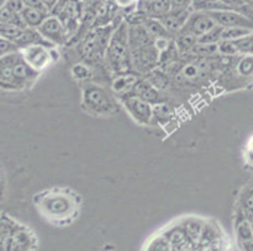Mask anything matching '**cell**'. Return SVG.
I'll return each instance as SVG.
<instances>
[{"label": "cell", "instance_id": "obj_1", "mask_svg": "<svg viewBox=\"0 0 253 251\" xmlns=\"http://www.w3.org/2000/svg\"><path fill=\"white\" fill-rule=\"evenodd\" d=\"M39 73L25 63L19 50L0 58V88L20 91L34 84Z\"/></svg>", "mask_w": 253, "mask_h": 251}, {"label": "cell", "instance_id": "obj_2", "mask_svg": "<svg viewBox=\"0 0 253 251\" xmlns=\"http://www.w3.org/2000/svg\"><path fill=\"white\" fill-rule=\"evenodd\" d=\"M103 59L114 77L132 73L131 52L128 47V25L125 20L115 28Z\"/></svg>", "mask_w": 253, "mask_h": 251}, {"label": "cell", "instance_id": "obj_3", "mask_svg": "<svg viewBox=\"0 0 253 251\" xmlns=\"http://www.w3.org/2000/svg\"><path fill=\"white\" fill-rule=\"evenodd\" d=\"M36 238L8 215H0V251H31Z\"/></svg>", "mask_w": 253, "mask_h": 251}, {"label": "cell", "instance_id": "obj_4", "mask_svg": "<svg viewBox=\"0 0 253 251\" xmlns=\"http://www.w3.org/2000/svg\"><path fill=\"white\" fill-rule=\"evenodd\" d=\"M82 105L89 113L96 116H110L115 113L119 107L112 92L110 93L96 83H86L82 87Z\"/></svg>", "mask_w": 253, "mask_h": 251}, {"label": "cell", "instance_id": "obj_5", "mask_svg": "<svg viewBox=\"0 0 253 251\" xmlns=\"http://www.w3.org/2000/svg\"><path fill=\"white\" fill-rule=\"evenodd\" d=\"M119 24H109L106 27L93 28L92 31H89L82 43H80V53L82 58L88 63L102 61L105 58L106 49L109 47L112 33Z\"/></svg>", "mask_w": 253, "mask_h": 251}, {"label": "cell", "instance_id": "obj_6", "mask_svg": "<svg viewBox=\"0 0 253 251\" xmlns=\"http://www.w3.org/2000/svg\"><path fill=\"white\" fill-rule=\"evenodd\" d=\"M39 207L43 215L50 220H66L75 215L77 202L67 193L49 192L47 196L41 197Z\"/></svg>", "mask_w": 253, "mask_h": 251}, {"label": "cell", "instance_id": "obj_7", "mask_svg": "<svg viewBox=\"0 0 253 251\" xmlns=\"http://www.w3.org/2000/svg\"><path fill=\"white\" fill-rule=\"evenodd\" d=\"M159 58H160V53L154 44L131 50L132 73L136 75H146L151 71L158 68Z\"/></svg>", "mask_w": 253, "mask_h": 251}, {"label": "cell", "instance_id": "obj_8", "mask_svg": "<svg viewBox=\"0 0 253 251\" xmlns=\"http://www.w3.org/2000/svg\"><path fill=\"white\" fill-rule=\"evenodd\" d=\"M37 31L54 47H61V45H66L70 43V36H68L63 23L53 15H49Z\"/></svg>", "mask_w": 253, "mask_h": 251}, {"label": "cell", "instance_id": "obj_9", "mask_svg": "<svg viewBox=\"0 0 253 251\" xmlns=\"http://www.w3.org/2000/svg\"><path fill=\"white\" fill-rule=\"evenodd\" d=\"M121 103H123L124 108L127 110V113L130 114L131 118L135 119L139 124H150L154 118L153 114V106L150 103L145 102V101L140 100L137 97L127 96L120 98Z\"/></svg>", "mask_w": 253, "mask_h": 251}, {"label": "cell", "instance_id": "obj_10", "mask_svg": "<svg viewBox=\"0 0 253 251\" xmlns=\"http://www.w3.org/2000/svg\"><path fill=\"white\" fill-rule=\"evenodd\" d=\"M52 50L43 45H32V47L23 48L19 52L25 63L37 73H41L53 62Z\"/></svg>", "mask_w": 253, "mask_h": 251}, {"label": "cell", "instance_id": "obj_11", "mask_svg": "<svg viewBox=\"0 0 253 251\" xmlns=\"http://www.w3.org/2000/svg\"><path fill=\"white\" fill-rule=\"evenodd\" d=\"M207 13V11H206ZM208 15L215 25L224 28H245L253 31V20L248 19L243 14L234 10H215L208 11Z\"/></svg>", "mask_w": 253, "mask_h": 251}, {"label": "cell", "instance_id": "obj_12", "mask_svg": "<svg viewBox=\"0 0 253 251\" xmlns=\"http://www.w3.org/2000/svg\"><path fill=\"white\" fill-rule=\"evenodd\" d=\"M213 27H215V24L208 15V13L193 10V13L186 19L185 24H184V27L181 28V31L179 33L190 34V36H195L198 39L206 33H208Z\"/></svg>", "mask_w": 253, "mask_h": 251}, {"label": "cell", "instance_id": "obj_13", "mask_svg": "<svg viewBox=\"0 0 253 251\" xmlns=\"http://www.w3.org/2000/svg\"><path fill=\"white\" fill-rule=\"evenodd\" d=\"M24 5L25 8L20 14V17L25 27L29 29H38L50 15L45 1H24Z\"/></svg>", "mask_w": 253, "mask_h": 251}, {"label": "cell", "instance_id": "obj_14", "mask_svg": "<svg viewBox=\"0 0 253 251\" xmlns=\"http://www.w3.org/2000/svg\"><path fill=\"white\" fill-rule=\"evenodd\" d=\"M171 10V1H137L136 11L148 19L160 20Z\"/></svg>", "mask_w": 253, "mask_h": 251}, {"label": "cell", "instance_id": "obj_15", "mask_svg": "<svg viewBox=\"0 0 253 251\" xmlns=\"http://www.w3.org/2000/svg\"><path fill=\"white\" fill-rule=\"evenodd\" d=\"M127 96L137 97V98L150 103V105H156V103L160 102V92L154 88L145 78L137 79V82L135 83V86L132 87Z\"/></svg>", "mask_w": 253, "mask_h": 251}, {"label": "cell", "instance_id": "obj_16", "mask_svg": "<svg viewBox=\"0 0 253 251\" xmlns=\"http://www.w3.org/2000/svg\"><path fill=\"white\" fill-rule=\"evenodd\" d=\"M15 45L18 50L23 49V48H27V47H32V45H43V47H47L49 49H54V45L50 44L49 41L45 40L41 33H39L37 29H24L22 32V34L19 36V38L13 43Z\"/></svg>", "mask_w": 253, "mask_h": 251}, {"label": "cell", "instance_id": "obj_17", "mask_svg": "<svg viewBox=\"0 0 253 251\" xmlns=\"http://www.w3.org/2000/svg\"><path fill=\"white\" fill-rule=\"evenodd\" d=\"M155 39L148 33L142 25H128V47L131 50L154 44Z\"/></svg>", "mask_w": 253, "mask_h": 251}, {"label": "cell", "instance_id": "obj_18", "mask_svg": "<svg viewBox=\"0 0 253 251\" xmlns=\"http://www.w3.org/2000/svg\"><path fill=\"white\" fill-rule=\"evenodd\" d=\"M139 75L134 74V73H127V74L115 75L111 80V91L114 96L123 97L127 96L132 87L135 86V83L139 79Z\"/></svg>", "mask_w": 253, "mask_h": 251}, {"label": "cell", "instance_id": "obj_19", "mask_svg": "<svg viewBox=\"0 0 253 251\" xmlns=\"http://www.w3.org/2000/svg\"><path fill=\"white\" fill-rule=\"evenodd\" d=\"M174 44H175L176 49H178L180 58L183 55H190V52L194 48V45L198 43V39L195 36H190V34L178 33L175 39H174Z\"/></svg>", "mask_w": 253, "mask_h": 251}, {"label": "cell", "instance_id": "obj_20", "mask_svg": "<svg viewBox=\"0 0 253 251\" xmlns=\"http://www.w3.org/2000/svg\"><path fill=\"white\" fill-rule=\"evenodd\" d=\"M142 27L148 31V33L154 39H171V36L168 33V31L162 24V22L158 19H146L142 23Z\"/></svg>", "mask_w": 253, "mask_h": 251}, {"label": "cell", "instance_id": "obj_21", "mask_svg": "<svg viewBox=\"0 0 253 251\" xmlns=\"http://www.w3.org/2000/svg\"><path fill=\"white\" fill-rule=\"evenodd\" d=\"M144 78L150 83L151 86L155 89L160 91V89H165L168 86H169L170 78L164 71L162 69L155 68L154 71H151L150 73H148L146 75H144Z\"/></svg>", "mask_w": 253, "mask_h": 251}, {"label": "cell", "instance_id": "obj_22", "mask_svg": "<svg viewBox=\"0 0 253 251\" xmlns=\"http://www.w3.org/2000/svg\"><path fill=\"white\" fill-rule=\"evenodd\" d=\"M184 234H185L186 239H189L190 241H198L202 236V231H203V224H201L197 220H189L184 225L183 229Z\"/></svg>", "mask_w": 253, "mask_h": 251}, {"label": "cell", "instance_id": "obj_23", "mask_svg": "<svg viewBox=\"0 0 253 251\" xmlns=\"http://www.w3.org/2000/svg\"><path fill=\"white\" fill-rule=\"evenodd\" d=\"M218 53L217 44H203V43H197L194 48L190 52V55H194L195 58L199 59H206L208 57L214 55Z\"/></svg>", "mask_w": 253, "mask_h": 251}, {"label": "cell", "instance_id": "obj_24", "mask_svg": "<svg viewBox=\"0 0 253 251\" xmlns=\"http://www.w3.org/2000/svg\"><path fill=\"white\" fill-rule=\"evenodd\" d=\"M253 31L245 29V28H224L222 32V40H238L241 38L252 34Z\"/></svg>", "mask_w": 253, "mask_h": 251}, {"label": "cell", "instance_id": "obj_25", "mask_svg": "<svg viewBox=\"0 0 253 251\" xmlns=\"http://www.w3.org/2000/svg\"><path fill=\"white\" fill-rule=\"evenodd\" d=\"M222 32L223 28L219 25H215L204 36L198 38V43H203V44H218L222 40Z\"/></svg>", "mask_w": 253, "mask_h": 251}, {"label": "cell", "instance_id": "obj_26", "mask_svg": "<svg viewBox=\"0 0 253 251\" xmlns=\"http://www.w3.org/2000/svg\"><path fill=\"white\" fill-rule=\"evenodd\" d=\"M237 235H238L239 240H242V243L253 240L252 224H251L250 221L246 220L245 217L237 224Z\"/></svg>", "mask_w": 253, "mask_h": 251}, {"label": "cell", "instance_id": "obj_27", "mask_svg": "<svg viewBox=\"0 0 253 251\" xmlns=\"http://www.w3.org/2000/svg\"><path fill=\"white\" fill-rule=\"evenodd\" d=\"M22 29L10 24H0V38L14 43L22 34Z\"/></svg>", "mask_w": 253, "mask_h": 251}, {"label": "cell", "instance_id": "obj_28", "mask_svg": "<svg viewBox=\"0 0 253 251\" xmlns=\"http://www.w3.org/2000/svg\"><path fill=\"white\" fill-rule=\"evenodd\" d=\"M238 54L245 55H253V33L250 36L241 38L238 40H234Z\"/></svg>", "mask_w": 253, "mask_h": 251}, {"label": "cell", "instance_id": "obj_29", "mask_svg": "<svg viewBox=\"0 0 253 251\" xmlns=\"http://www.w3.org/2000/svg\"><path fill=\"white\" fill-rule=\"evenodd\" d=\"M237 71L243 77L253 74V55H243L237 63Z\"/></svg>", "mask_w": 253, "mask_h": 251}, {"label": "cell", "instance_id": "obj_30", "mask_svg": "<svg viewBox=\"0 0 253 251\" xmlns=\"http://www.w3.org/2000/svg\"><path fill=\"white\" fill-rule=\"evenodd\" d=\"M71 72H72L73 77H75L76 79H80V80L88 79V78L92 75L91 68L88 67V64H84V63L75 64V66L72 67V69H71Z\"/></svg>", "mask_w": 253, "mask_h": 251}, {"label": "cell", "instance_id": "obj_31", "mask_svg": "<svg viewBox=\"0 0 253 251\" xmlns=\"http://www.w3.org/2000/svg\"><path fill=\"white\" fill-rule=\"evenodd\" d=\"M217 50L220 55H224V57H233L238 54L234 41L231 40H220L217 44Z\"/></svg>", "mask_w": 253, "mask_h": 251}, {"label": "cell", "instance_id": "obj_32", "mask_svg": "<svg viewBox=\"0 0 253 251\" xmlns=\"http://www.w3.org/2000/svg\"><path fill=\"white\" fill-rule=\"evenodd\" d=\"M242 216L250 222L253 221V190L248 193V196L246 197L245 202L242 206Z\"/></svg>", "mask_w": 253, "mask_h": 251}, {"label": "cell", "instance_id": "obj_33", "mask_svg": "<svg viewBox=\"0 0 253 251\" xmlns=\"http://www.w3.org/2000/svg\"><path fill=\"white\" fill-rule=\"evenodd\" d=\"M149 251H169V241L164 238H159L151 243Z\"/></svg>", "mask_w": 253, "mask_h": 251}, {"label": "cell", "instance_id": "obj_34", "mask_svg": "<svg viewBox=\"0 0 253 251\" xmlns=\"http://www.w3.org/2000/svg\"><path fill=\"white\" fill-rule=\"evenodd\" d=\"M5 5L8 6V8L15 14H22V11L24 10V8H25L24 1H19V0H11V1H5Z\"/></svg>", "mask_w": 253, "mask_h": 251}, {"label": "cell", "instance_id": "obj_35", "mask_svg": "<svg viewBox=\"0 0 253 251\" xmlns=\"http://www.w3.org/2000/svg\"><path fill=\"white\" fill-rule=\"evenodd\" d=\"M242 248L245 251H253V240L242 243Z\"/></svg>", "mask_w": 253, "mask_h": 251}, {"label": "cell", "instance_id": "obj_36", "mask_svg": "<svg viewBox=\"0 0 253 251\" xmlns=\"http://www.w3.org/2000/svg\"><path fill=\"white\" fill-rule=\"evenodd\" d=\"M4 4H5V1H4V0H0V9L3 8Z\"/></svg>", "mask_w": 253, "mask_h": 251}]
</instances>
